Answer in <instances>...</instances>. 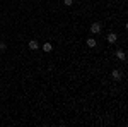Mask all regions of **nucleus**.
Segmentation results:
<instances>
[{
    "mask_svg": "<svg viewBox=\"0 0 128 127\" xmlns=\"http://www.w3.org/2000/svg\"><path fill=\"white\" fill-rule=\"evenodd\" d=\"M101 29H102V24H101V22H94V24L90 26V33H94V34L101 33Z\"/></svg>",
    "mask_w": 128,
    "mask_h": 127,
    "instance_id": "nucleus-1",
    "label": "nucleus"
},
{
    "mask_svg": "<svg viewBox=\"0 0 128 127\" xmlns=\"http://www.w3.org/2000/svg\"><path fill=\"white\" fill-rule=\"evenodd\" d=\"M28 47H29V50H38V48H40V43H38L36 39H31Z\"/></svg>",
    "mask_w": 128,
    "mask_h": 127,
    "instance_id": "nucleus-2",
    "label": "nucleus"
},
{
    "mask_svg": "<svg viewBox=\"0 0 128 127\" xmlns=\"http://www.w3.org/2000/svg\"><path fill=\"white\" fill-rule=\"evenodd\" d=\"M116 59H120V60H126V53H125L123 50H116Z\"/></svg>",
    "mask_w": 128,
    "mask_h": 127,
    "instance_id": "nucleus-3",
    "label": "nucleus"
},
{
    "mask_svg": "<svg viewBox=\"0 0 128 127\" xmlns=\"http://www.w3.org/2000/svg\"><path fill=\"white\" fill-rule=\"evenodd\" d=\"M116 39H118V34H116V33H109L108 34V41L109 43H116Z\"/></svg>",
    "mask_w": 128,
    "mask_h": 127,
    "instance_id": "nucleus-4",
    "label": "nucleus"
},
{
    "mask_svg": "<svg viewBox=\"0 0 128 127\" xmlns=\"http://www.w3.org/2000/svg\"><path fill=\"white\" fill-rule=\"evenodd\" d=\"M111 76H113V79H116V81H120V79H121V72H120L118 69H114V70L111 72Z\"/></svg>",
    "mask_w": 128,
    "mask_h": 127,
    "instance_id": "nucleus-5",
    "label": "nucleus"
},
{
    "mask_svg": "<svg viewBox=\"0 0 128 127\" xmlns=\"http://www.w3.org/2000/svg\"><path fill=\"white\" fill-rule=\"evenodd\" d=\"M96 45H98V43H96V39H94V38H89V39H87V47H90V48H94Z\"/></svg>",
    "mask_w": 128,
    "mask_h": 127,
    "instance_id": "nucleus-6",
    "label": "nucleus"
},
{
    "mask_svg": "<svg viewBox=\"0 0 128 127\" xmlns=\"http://www.w3.org/2000/svg\"><path fill=\"white\" fill-rule=\"evenodd\" d=\"M43 50H44V52H51V50H53L51 43H44V45H43Z\"/></svg>",
    "mask_w": 128,
    "mask_h": 127,
    "instance_id": "nucleus-7",
    "label": "nucleus"
},
{
    "mask_svg": "<svg viewBox=\"0 0 128 127\" xmlns=\"http://www.w3.org/2000/svg\"><path fill=\"white\" fill-rule=\"evenodd\" d=\"M63 4H65V5H67V7H70V5H72V4H74V0H63Z\"/></svg>",
    "mask_w": 128,
    "mask_h": 127,
    "instance_id": "nucleus-8",
    "label": "nucleus"
},
{
    "mask_svg": "<svg viewBox=\"0 0 128 127\" xmlns=\"http://www.w3.org/2000/svg\"><path fill=\"white\" fill-rule=\"evenodd\" d=\"M5 48H7V47H5V43H4V41H0V52H4Z\"/></svg>",
    "mask_w": 128,
    "mask_h": 127,
    "instance_id": "nucleus-9",
    "label": "nucleus"
}]
</instances>
